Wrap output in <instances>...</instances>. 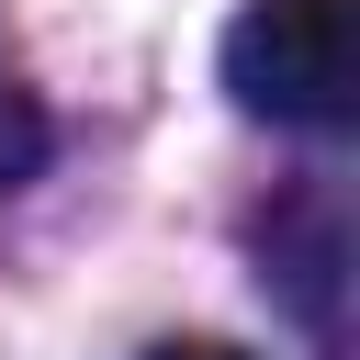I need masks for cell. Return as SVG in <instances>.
I'll return each instance as SVG.
<instances>
[{
	"instance_id": "obj_2",
	"label": "cell",
	"mask_w": 360,
	"mask_h": 360,
	"mask_svg": "<svg viewBox=\"0 0 360 360\" xmlns=\"http://www.w3.org/2000/svg\"><path fill=\"white\" fill-rule=\"evenodd\" d=\"M45 169V112H34V90H11L0 79V191L11 180H34Z\"/></svg>"
},
{
	"instance_id": "obj_1",
	"label": "cell",
	"mask_w": 360,
	"mask_h": 360,
	"mask_svg": "<svg viewBox=\"0 0 360 360\" xmlns=\"http://www.w3.org/2000/svg\"><path fill=\"white\" fill-rule=\"evenodd\" d=\"M225 90L259 124H349L360 112V0H248L225 22Z\"/></svg>"
},
{
	"instance_id": "obj_3",
	"label": "cell",
	"mask_w": 360,
	"mask_h": 360,
	"mask_svg": "<svg viewBox=\"0 0 360 360\" xmlns=\"http://www.w3.org/2000/svg\"><path fill=\"white\" fill-rule=\"evenodd\" d=\"M146 360H248V349H225V338H169V349H146Z\"/></svg>"
}]
</instances>
